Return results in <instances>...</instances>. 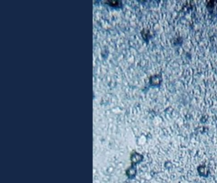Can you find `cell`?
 I'll return each instance as SVG.
<instances>
[{"label": "cell", "instance_id": "6da1fadb", "mask_svg": "<svg viewBox=\"0 0 217 183\" xmlns=\"http://www.w3.org/2000/svg\"><path fill=\"white\" fill-rule=\"evenodd\" d=\"M197 171H198L199 174L201 176L204 177H207V170L206 166L205 165H202L199 166L197 167Z\"/></svg>", "mask_w": 217, "mask_h": 183}, {"label": "cell", "instance_id": "7a4b0ae2", "mask_svg": "<svg viewBox=\"0 0 217 183\" xmlns=\"http://www.w3.org/2000/svg\"><path fill=\"white\" fill-rule=\"evenodd\" d=\"M207 9L211 13H217V2H210L209 3L207 4Z\"/></svg>", "mask_w": 217, "mask_h": 183}]
</instances>
